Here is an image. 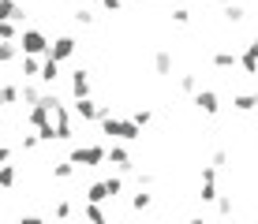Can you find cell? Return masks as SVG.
Listing matches in <instances>:
<instances>
[{
  "mask_svg": "<svg viewBox=\"0 0 258 224\" xmlns=\"http://www.w3.org/2000/svg\"><path fill=\"white\" fill-rule=\"evenodd\" d=\"M101 134H109L112 142H139L142 127H135V123L123 120V116H105L101 120Z\"/></svg>",
  "mask_w": 258,
  "mask_h": 224,
  "instance_id": "cell-1",
  "label": "cell"
},
{
  "mask_svg": "<svg viewBox=\"0 0 258 224\" xmlns=\"http://www.w3.org/2000/svg\"><path fill=\"white\" fill-rule=\"evenodd\" d=\"M68 161L75 168H97V165H105V146H97V142H90V146H75L68 154Z\"/></svg>",
  "mask_w": 258,
  "mask_h": 224,
  "instance_id": "cell-2",
  "label": "cell"
},
{
  "mask_svg": "<svg viewBox=\"0 0 258 224\" xmlns=\"http://www.w3.org/2000/svg\"><path fill=\"white\" fill-rule=\"evenodd\" d=\"M15 45H19L23 56H45L49 52V38L41 30H19V41Z\"/></svg>",
  "mask_w": 258,
  "mask_h": 224,
  "instance_id": "cell-3",
  "label": "cell"
},
{
  "mask_svg": "<svg viewBox=\"0 0 258 224\" xmlns=\"http://www.w3.org/2000/svg\"><path fill=\"white\" fill-rule=\"evenodd\" d=\"M75 52H79V41L71 38V34H60V38L49 45V52H45V56H49V60H56V64H64V60H71Z\"/></svg>",
  "mask_w": 258,
  "mask_h": 224,
  "instance_id": "cell-4",
  "label": "cell"
},
{
  "mask_svg": "<svg viewBox=\"0 0 258 224\" xmlns=\"http://www.w3.org/2000/svg\"><path fill=\"white\" fill-rule=\"evenodd\" d=\"M52 127H56V142H71L75 138V131H71V112L68 105H52Z\"/></svg>",
  "mask_w": 258,
  "mask_h": 224,
  "instance_id": "cell-5",
  "label": "cell"
},
{
  "mask_svg": "<svg viewBox=\"0 0 258 224\" xmlns=\"http://www.w3.org/2000/svg\"><path fill=\"white\" fill-rule=\"evenodd\" d=\"M221 194H217V168L206 165L202 168V187H199V202L202 205H210V202H217Z\"/></svg>",
  "mask_w": 258,
  "mask_h": 224,
  "instance_id": "cell-6",
  "label": "cell"
},
{
  "mask_svg": "<svg viewBox=\"0 0 258 224\" xmlns=\"http://www.w3.org/2000/svg\"><path fill=\"white\" fill-rule=\"evenodd\" d=\"M105 161H109V165H116L123 176H131V172H135V165H131V154H127V146H120V142H112V146L105 150Z\"/></svg>",
  "mask_w": 258,
  "mask_h": 224,
  "instance_id": "cell-7",
  "label": "cell"
},
{
  "mask_svg": "<svg viewBox=\"0 0 258 224\" xmlns=\"http://www.w3.org/2000/svg\"><path fill=\"white\" fill-rule=\"evenodd\" d=\"M71 112H75L79 120H86V123L101 120V105H97L94 97H79V101H71Z\"/></svg>",
  "mask_w": 258,
  "mask_h": 224,
  "instance_id": "cell-8",
  "label": "cell"
},
{
  "mask_svg": "<svg viewBox=\"0 0 258 224\" xmlns=\"http://www.w3.org/2000/svg\"><path fill=\"white\" fill-rule=\"evenodd\" d=\"M195 105H199V112H206V116L221 112V97L213 94V90H199V94H195Z\"/></svg>",
  "mask_w": 258,
  "mask_h": 224,
  "instance_id": "cell-9",
  "label": "cell"
},
{
  "mask_svg": "<svg viewBox=\"0 0 258 224\" xmlns=\"http://www.w3.org/2000/svg\"><path fill=\"white\" fill-rule=\"evenodd\" d=\"M71 97L75 101L79 97H90V71H83V67L71 71Z\"/></svg>",
  "mask_w": 258,
  "mask_h": 224,
  "instance_id": "cell-10",
  "label": "cell"
},
{
  "mask_svg": "<svg viewBox=\"0 0 258 224\" xmlns=\"http://www.w3.org/2000/svg\"><path fill=\"white\" fill-rule=\"evenodd\" d=\"M213 67H217V71H232V67H239V52H232V49H217V52H213Z\"/></svg>",
  "mask_w": 258,
  "mask_h": 224,
  "instance_id": "cell-11",
  "label": "cell"
},
{
  "mask_svg": "<svg viewBox=\"0 0 258 224\" xmlns=\"http://www.w3.org/2000/svg\"><path fill=\"white\" fill-rule=\"evenodd\" d=\"M0 23H23V8L15 0H0Z\"/></svg>",
  "mask_w": 258,
  "mask_h": 224,
  "instance_id": "cell-12",
  "label": "cell"
},
{
  "mask_svg": "<svg viewBox=\"0 0 258 224\" xmlns=\"http://www.w3.org/2000/svg\"><path fill=\"white\" fill-rule=\"evenodd\" d=\"M41 83H45V86H52V83H56V79H60V64H56V60H49V56H41Z\"/></svg>",
  "mask_w": 258,
  "mask_h": 224,
  "instance_id": "cell-13",
  "label": "cell"
},
{
  "mask_svg": "<svg viewBox=\"0 0 258 224\" xmlns=\"http://www.w3.org/2000/svg\"><path fill=\"white\" fill-rule=\"evenodd\" d=\"M232 109L236 112H254L258 109V90H254V94H236L232 97Z\"/></svg>",
  "mask_w": 258,
  "mask_h": 224,
  "instance_id": "cell-14",
  "label": "cell"
},
{
  "mask_svg": "<svg viewBox=\"0 0 258 224\" xmlns=\"http://www.w3.org/2000/svg\"><path fill=\"white\" fill-rule=\"evenodd\" d=\"M86 202H90V205H105V202H109V191H105V179H101V183H90V187H86Z\"/></svg>",
  "mask_w": 258,
  "mask_h": 224,
  "instance_id": "cell-15",
  "label": "cell"
},
{
  "mask_svg": "<svg viewBox=\"0 0 258 224\" xmlns=\"http://www.w3.org/2000/svg\"><path fill=\"white\" fill-rule=\"evenodd\" d=\"M154 71H157V75H172V52H168V49L154 52Z\"/></svg>",
  "mask_w": 258,
  "mask_h": 224,
  "instance_id": "cell-16",
  "label": "cell"
},
{
  "mask_svg": "<svg viewBox=\"0 0 258 224\" xmlns=\"http://www.w3.org/2000/svg\"><path fill=\"white\" fill-rule=\"evenodd\" d=\"M15 179H19V168L15 165H0V191H12Z\"/></svg>",
  "mask_w": 258,
  "mask_h": 224,
  "instance_id": "cell-17",
  "label": "cell"
},
{
  "mask_svg": "<svg viewBox=\"0 0 258 224\" xmlns=\"http://www.w3.org/2000/svg\"><path fill=\"white\" fill-rule=\"evenodd\" d=\"M41 97H45V94H41V90L34 86V83H23V86H19V101H26V105H38Z\"/></svg>",
  "mask_w": 258,
  "mask_h": 224,
  "instance_id": "cell-18",
  "label": "cell"
},
{
  "mask_svg": "<svg viewBox=\"0 0 258 224\" xmlns=\"http://www.w3.org/2000/svg\"><path fill=\"white\" fill-rule=\"evenodd\" d=\"M83 217H86V224H109V217H105V209H101V205H90V202L83 205Z\"/></svg>",
  "mask_w": 258,
  "mask_h": 224,
  "instance_id": "cell-19",
  "label": "cell"
},
{
  "mask_svg": "<svg viewBox=\"0 0 258 224\" xmlns=\"http://www.w3.org/2000/svg\"><path fill=\"white\" fill-rule=\"evenodd\" d=\"M150 205H154V194H150V191H135V194H131V209H135V213L150 209Z\"/></svg>",
  "mask_w": 258,
  "mask_h": 224,
  "instance_id": "cell-20",
  "label": "cell"
},
{
  "mask_svg": "<svg viewBox=\"0 0 258 224\" xmlns=\"http://www.w3.org/2000/svg\"><path fill=\"white\" fill-rule=\"evenodd\" d=\"M12 60H19V45L15 41H0V64H12Z\"/></svg>",
  "mask_w": 258,
  "mask_h": 224,
  "instance_id": "cell-21",
  "label": "cell"
},
{
  "mask_svg": "<svg viewBox=\"0 0 258 224\" xmlns=\"http://www.w3.org/2000/svg\"><path fill=\"white\" fill-rule=\"evenodd\" d=\"M0 105H19V86H0Z\"/></svg>",
  "mask_w": 258,
  "mask_h": 224,
  "instance_id": "cell-22",
  "label": "cell"
},
{
  "mask_svg": "<svg viewBox=\"0 0 258 224\" xmlns=\"http://www.w3.org/2000/svg\"><path fill=\"white\" fill-rule=\"evenodd\" d=\"M52 176L56 179H71L75 176V165H71V161H56V165H52Z\"/></svg>",
  "mask_w": 258,
  "mask_h": 224,
  "instance_id": "cell-23",
  "label": "cell"
},
{
  "mask_svg": "<svg viewBox=\"0 0 258 224\" xmlns=\"http://www.w3.org/2000/svg\"><path fill=\"white\" fill-rule=\"evenodd\" d=\"M180 90L187 97H195V94H199V75H180Z\"/></svg>",
  "mask_w": 258,
  "mask_h": 224,
  "instance_id": "cell-24",
  "label": "cell"
},
{
  "mask_svg": "<svg viewBox=\"0 0 258 224\" xmlns=\"http://www.w3.org/2000/svg\"><path fill=\"white\" fill-rule=\"evenodd\" d=\"M232 209H236V202H232V194H221V198H217V213H221V217H232Z\"/></svg>",
  "mask_w": 258,
  "mask_h": 224,
  "instance_id": "cell-25",
  "label": "cell"
},
{
  "mask_svg": "<svg viewBox=\"0 0 258 224\" xmlns=\"http://www.w3.org/2000/svg\"><path fill=\"white\" fill-rule=\"evenodd\" d=\"M225 19H228V23H243V19H247V12H243L239 4H225Z\"/></svg>",
  "mask_w": 258,
  "mask_h": 224,
  "instance_id": "cell-26",
  "label": "cell"
},
{
  "mask_svg": "<svg viewBox=\"0 0 258 224\" xmlns=\"http://www.w3.org/2000/svg\"><path fill=\"white\" fill-rule=\"evenodd\" d=\"M127 120H131V123H135V127H146V123H150V120H154V112H150V109H135V112H131V116H127Z\"/></svg>",
  "mask_w": 258,
  "mask_h": 224,
  "instance_id": "cell-27",
  "label": "cell"
},
{
  "mask_svg": "<svg viewBox=\"0 0 258 224\" xmlns=\"http://www.w3.org/2000/svg\"><path fill=\"white\" fill-rule=\"evenodd\" d=\"M0 41H19V26L15 23H0Z\"/></svg>",
  "mask_w": 258,
  "mask_h": 224,
  "instance_id": "cell-28",
  "label": "cell"
},
{
  "mask_svg": "<svg viewBox=\"0 0 258 224\" xmlns=\"http://www.w3.org/2000/svg\"><path fill=\"white\" fill-rule=\"evenodd\" d=\"M105 191H109V198L123 194V179H120V176H109V179H105Z\"/></svg>",
  "mask_w": 258,
  "mask_h": 224,
  "instance_id": "cell-29",
  "label": "cell"
},
{
  "mask_svg": "<svg viewBox=\"0 0 258 224\" xmlns=\"http://www.w3.org/2000/svg\"><path fill=\"white\" fill-rule=\"evenodd\" d=\"M23 75H41V60L38 56H23Z\"/></svg>",
  "mask_w": 258,
  "mask_h": 224,
  "instance_id": "cell-30",
  "label": "cell"
},
{
  "mask_svg": "<svg viewBox=\"0 0 258 224\" xmlns=\"http://www.w3.org/2000/svg\"><path fill=\"white\" fill-rule=\"evenodd\" d=\"M52 217H56V220H68V217H71V202L60 198L56 205H52Z\"/></svg>",
  "mask_w": 258,
  "mask_h": 224,
  "instance_id": "cell-31",
  "label": "cell"
},
{
  "mask_svg": "<svg viewBox=\"0 0 258 224\" xmlns=\"http://www.w3.org/2000/svg\"><path fill=\"white\" fill-rule=\"evenodd\" d=\"M239 67H243L247 75H258V56H251V52H243V56H239Z\"/></svg>",
  "mask_w": 258,
  "mask_h": 224,
  "instance_id": "cell-32",
  "label": "cell"
},
{
  "mask_svg": "<svg viewBox=\"0 0 258 224\" xmlns=\"http://www.w3.org/2000/svg\"><path fill=\"white\" fill-rule=\"evenodd\" d=\"M75 23L79 26H94V12L90 8H75Z\"/></svg>",
  "mask_w": 258,
  "mask_h": 224,
  "instance_id": "cell-33",
  "label": "cell"
},
{
  "mask_svg": "<svg viewBox=\"0 0 258 224\" xmlns=\"http://www.w3.org/2000/svg\"><path fill=\"white\" fill-rule=\"evenodd\" d=\"M172 23L176 26H187L191 23V12H187V8H172Z\"/></svg>",
  "mask_w": 258,
  "mask_h": 224,
  "instance_id": "cell-34",
  "label": "cell"
},
{
  "mask_svg": "<svg viewBox=\"0 0 258 224\" xmlns=\"http://www.w3.org/2000/svg\"><path fill=\"white\" fill-rule=\"evenodd\" d=\"M135 183H139V191H146V187H154V172H135Z\"/></svg>",
  "mask_w": 258,
  "mask_h": 224,
  "instance_id": "cell-35",
  "label": "cell"
},
{
  "mask_svg": "<svg viewBox=\"0 0 258 224\" xmlns=\"http://www.w3.org/2000/svg\"><path fill=\"white\" fill-rule=\"evenodd\" d=\"M38 146H41L38 134H23V150H26V154H30V150H38Z\"/></svg>",
  "mask_w": 258,
  "mask_h": 224,
  "instance_id": "cell-36",
  "label": "cell"
},
{
  "mask_svg": "<svg viewBox=\"0 0 258 224\" xmlns=\"http://www.w3.org/2000/svg\"><path fill=\"white\" fill-rule=\"evenodd\" d=\"M225 161H228V150H213V157H210V165H213V168H221Z\"/></svg>",
  "mask_w": 258,
  "mask_h": 224,
  "instance_id": "cell-37",
  "label": "cell"
},
{
  "mask_svg": "<svg viewBox=\"0 0 258 224\" xmlns=\"http://www.w3.org/2000/svg\"><path fill=\"white\" fill-rule=\"evenodd\" d=\"M101 8H105V12H120L123 0H101Z\"/></svg>",
  "mask_w": 258,
  "mask_h": 224,
  "instance_id": "cell-38",
  "label": "cell"
},
{
  "mask_svg": "<svg viewBox=\"0 0 258 224\" xmlns=\"http://www.w3.org/2000/svg\"><path fill=\"white\" fill-rule=\"evenodd\" d=\"M19 224H45L41 217H34V213H26V217H19Z\"/></svg>",
  "mask_w": 258,
  "mask_h": 224,
  "instance_id": "cell-39",
  "label": "cell"
},
{
  "mask_svg": "<svg viewBox=\"0 0 258 224\" xmlns=\"http://www.w3.org/2000/svg\"><path fill=\"white\" fill-rule=\"evenodd\" d=\"M8 161H12V150H8V146H0V165H8Z\"/></svg>",
  "mask_w": 258,
  "mask_h": 224,
  "instance_id": "cell-40",
  "label": "cell"
},
{
  "mask_svg": "<svg viewBox=\"0 0 258 224\" xmlns=\"http://www.w3.org/2000/svg\"><path fill=\"white\" fill-rule=\"evenodd\" d=\"M243 52H251V56H258V38H254L251 45H247V49H243Z\"/></svg>",
  "mask_w": 258,
  "mask_h": 224,
  "instance_id": "cell-41",
  "label": "cell"
},
{
  "mask_svg": "<svg viewBox=\"0 0 258 224\" xmlns=\"http://www.w3.org/2000/svg\"><path fill=\"white\" fill-rule=\"evenodd\" d=\"M187 224H206V217H191Z\"/></svg>",
  "mask_w": 258,
  "mask_h": 224,
  "instance_id": "cell-42",
  "label": "cell"
},
{
  "mask_svg": "<svg viewBox=\"0 0 258 224\" xmlns=\"http://www.w3.org/2000/svg\"><path fill=\"white\" fill-rule=\"evenodd\" d=\"M217 4H232V0H217Z\"/></svg>",
  "mask_w": 258,
  "mask_h": 224,
  "instance_id": "cell-43",
  "label": "cell"
},
{
  "mask_svg": "<svg viewBox=\"0 0 258 224\" xmlns=\"http://www.w3.org/2000/svg\"><path fill=\"white\" fill-rule=\"evenodd\" d=\"M225 224H239V220H225Z\"/></svg>",
  "mask_w": 258,
  "mask_h": 224,
  "instance_id": "cell-44",
  "label": "cell"
},
{
  "mask_svg": "<svg viewBox=\"0 0 258 224\" xmlns=\"http://www.w3.org/2000/svg\"><path fill=\"white\" fill-rule=\"evenodd\" d=\"M139 4H142V0H139Z\"/></svg>",
  "mask_w": 258,
  "mask_h": 224,
  "instance_id": "cell-45",
  "label": "cell"
},
{
  "mask_svg": "<svg viewBox=\"0 0 258 224\" xmlns=\"http://www.w3.org/2000/svg\"><path fill=\"white\" fill-rule=\"evenodd\" d=\"M254 224H258V220H254Z\"/></svg>",
  "mask_w": 258,
  "mask_h": 224,
  "instance_id": "cell-46",
  "label": "cell"
},
{
  "mask_svg": "<svg viewBox=\"0 0 258 224\" xmlns=\"http://www.w3.org/2000/svg\"><path fill=\"white\" fill-rule=\"evenodd\" d=\"M254 134H258V131H254Z\"/></svg>",
  "mask_w": 258,
  "mask_h": 224,
  "instance_id": "cell-47",
  "label": "cell"
}]
</instances>
